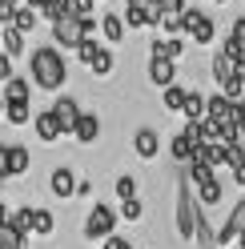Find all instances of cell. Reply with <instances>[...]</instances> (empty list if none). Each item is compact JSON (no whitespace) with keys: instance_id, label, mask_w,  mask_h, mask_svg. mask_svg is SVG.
<instances>
[{"instance_id":"cell-4","label":"cell","mask_w":245,"mask_h":249,"mask_svg":"<svg viewBox=\"0 0 245 249\" xmlns=\"http://www.w3.org/2000/svg\"><path fill=\"white\" fill-rule=\"evenodd\" d=\"M117 209H109V205H97L88 209V217H85V237L88 241H105V237H113V229H117Z\"/></svg>"},{"instance_id":"cell-12","label":"cell","mask_w":245,"mask_h":249,"mask_svg":"<svg viewBox=\"0 0 245 249\" xmlns=\"http://www.w3.org/2000/svg\"><path fill=\"white\" fill-rule=\"evenodd\" d=\"M76 185H81V177L72 173L69 165H60V169H52V181H49V189H52V197H76Z\"/></svg>"},{"instance_id":"cell-7","label":"cell","mask_w":245,"mask_h":249,"mask_svg":"<svg viewBox=\"0 0 245 249\" xmlns=\"http://www.w3.org/2000/svg\"><path fill=\"white\" fill-rule=\"evenodd\" d=\"M213 81H217V89H225L229 81H237V76H245V69H241V60L237 56H229L225 49H217V53H213Z\"/></svg>"},{"instance_id":"cell-2","label":"cell","mask_w":245,"mask_h":249,"mask_svg":"<svg viewBox=\"0 0 245 249\" xmlns=\"http://www.w3.org/2000/svg\"><path fill=\"white\" fill-rule=\"evenodd\" d=\"M173 197H177V209H173L177 237H181V241H193V229H197V213H201V201H197V193H193L189 173H181V177H177Z\"/></svg>"},{"instance_id":"cell-19","label":"cell","mask_w":245,"mask_h":249,"mask_svg":"<svg viewBox=\"0 0 245 249\" xmlns=\"http://www.w3.org/2000/svg\"><path fill=\"white\" fill-rule=\"evenodd\" d=\"M0 53H8L12 60H17L20 53H24V33H20V28H0Z\"/></svg>"},{"instance_id":"cell-22","label":"cell","mask_w":245,"mask_h":249,"mask_svg":"<svg viewBox=\"0 0 245 249\" xmlns=\"http://www.w3.org/2000/svg\"><path fill=\"white\" fill-rule=\"evenodd\" d=\"M169 153H173V161H181V165H189V161L197 157V145L189 141V137H185V133H177V137H173V141H169Z\"/></svg>"},{"instance_id":"cell-31","label":"cell","mask_w":245,"mask_h":249,"mask_svg":"<svg viewBox=\"0 0 245 249\" xmlns=\"http://www.w3.org/2000/svg\"><path fill=\"white\" fill-rule=\"evenodd\" d=\"M0 249H24V237L12 225H0Z\"/></svg>"},{"instance_id":"cell-25","label":"cell","mask_w":245,"mask_h":249,"mask_svg":"<svg viewBox=\"0 0 245 249\" xmlns=\"http://www.w3.org/2000/svg\"><path fill=\"white\" fill-rule=\"evenodd\" d=\"M185 101H189L185 85H169L165 89V108H169V113H185Z\"/></svg>"},{"instance_id":"cell-24","label":"cell","mask_w":245,"mask_h":249,"mask_svg":"<svg viewBox=\"0 0 245 249\" xmlns=\"http://www.w3.org/2000/svg\"><path fill=\"white\" fill-rule=\"evenodd\" d=\"M36 24H40V12H36V8H28V4H20V8H17V17H12V28H20V33L28 36Z\"/></svg>"},{"instance_id":"cell-8","label":"cell","mask_w":245,"mask_h":249,"mask_svg":"<svg viewBox=\"0 0 245 249\" xmlns=\"http://www.w3.org/2000/svg\"><path fill=\"white\" fill-rule=\"evenodd\" d=\"M149 81L157 85L161 92L177 85V60H165V56H149Z\"/></svg>"},{"instance_id":"cell-36","label":"cell","mask_w":245,"mask_h":249,"mask_svg":"<svg viewBox=\"0 0 245 249\" xmlns=\"http://www.w3.org/2000/svg\"><path fill=\"white\" fill-rule=\"evenodd\" d=\"M12 76H17V72H12V56H8V53H0V85H8Z\"/></svg>"},{"instance_id":"cell-27","label":"cell","mask_w":245,"mask_h":249,"mask_svg":"<svg viewBox=\"0 0 245 249\" xmlns=\"http://www.w3.org/2000/svg\"><path fill=\"white\" fill-rule=\"evenodd\" d=\"M113 65H117L113 49H101V53H97V60H93L88 69H93V76H109V72H113Z\"/></svg>"},{"instance_id":"cell-37","label":"cell","mask_w":245,"mask_h":249,"mask_svg":"<svg viewBox=\"0 0 245 249\" xmlns=\"http://www.w3.org/2000/svg\"><path fill=\"white\" fill-rule=\"evenodd\" d=\"M101 249H137V245H133L129 237H117V233H113V237H105V241H101Z\"/></svg>"},{"instance_id":"cell-11","label":"cell","mask_w":245,"mask_h":249,"mask_svg":"<svg viewBox=\"0 0 245 249\" xmlns=\"http://www.w3.org/2000/svg\"><path fill=\"white\" fill-rule=\"evenodd\" d=\"M52 113H56V121H60V129H65V137H72L76 121H81V105H76L72 97H56V101H52Z\"/></svg>"},{"instance_id":"cell-14","label":"cell","mask_w":245,"mask_h":249,"mask_svg":"<svg viewBox=\"0 0 245 249\" xmlns=\"http://www.w3.org/2000/svg\"><path fill=\"white\" fill-rule=\"evenodd\" d=\"M97 137H101V117L97 113H81V121H76V129H72V141L76 145H97Z\"/></svg>"},{"instance_id":"cell-9","label":"cell","mask_w":245,"mask_h":249,"mask_svg":"<svg viewBox=\"0 0 245 249\" xmlns=\"http://www.w3.org/2000/svg\"><path fill=\"white\" fill-rule=\"evenodd\" d=\"M33 129H36V137H40V145H56L60 137H65V129H60V121H56V113H52V108H44V113H36Z\"/></svg>"},{"instance_id":"cell-10","label":"cell","mask_w":245,"mask_h":249,"mask_svg":"<svg viewBox=\"0 0 245 249\" xmlns=\"http://www.w3.org/2000/svg\"><path fill=\"white\" fill-rule=\"evenodd\" d=\"M133 153H137L141 161H153V157H157V153H161L157 129H149V124H145V129H137V133H133Z\"/></svg>"},{"instance_id":"cell-20","label":"cell","mask_w":245,"mask_h":249,"mask_svg":"<svg viewBox=\"0 0 245 249\" xmlns=\"http://www.w3.org/2000/svg\"><path fill=\"white\" fill-rule=\"evenodd\" d=\"M28 165H33L28 149H24V145H8V177H24Z\"/></svg>"},{"instance_id":"cell-16","label":"cell","mask_w":245,"mask_h":249,"mask_svg":"<svg viewBox=\"0 0 245 249\" xmlns=\"http://www.w3.org/2000/svg\"><path fill=\"white\" fill-rule=\"evenodd\" d=\"M181 53H185V40L181 36H161L149 44V56H165V60H181Z\"/></svg>"},{"instance_id":"cell-33","label":"cell","mask_w":245,"mask_h":249,"mask_svg":"<svg viewBox=\"0 0 245 249\" xmlns=\"http://www.w3.org/2000/svg\"><path fill=\"white\" fill-rule=\"evenodd\" d=\"M157 8H161V20H165V17H181L189 4L185 0H157Z\"/></svg>"},{"instance_id":"cell-34","label":"cell","mask_w":245,"mask_h":249,"mask_svg":"<svg viewBox=\"0 0 245 249\" xmlns=\"http://www.w3.org/2000/svg\"><path fill=\"white\" fill-rule=\"evenodd\" d=\"M93 4H97V0H72V17H81V20H93Z\"/></svg>"},{"instance_id":"cell-38","label":"cell","mask_w":245,"mask_h":249,"mask_svg":"<svg viewBox=\"0 0 245 249\" xmlns=\"http://www.w3.org/2000/svg\"><path fill=\"white\" fill-rule=\"evenodd\" d=\"M0 181H8V145H0Z\"/></svg>"},{"instance_id":"cell-32","label":"cell","mask_w":245,"mask_h":249,"mask_svg":"<svg viewBox=\"0 0 245 249\" xmlns=\"http://www.w3.org/2000/svg\"><path fill=\"white\" fill-rule=\"evenodd\" d=\"M52 229H56V221H52V213H49V209H36V229H33V233H36V237H49Z\"/></svg>"},{"instance_id":"cell-1","label":"cell","mask_w":245,"mask_h":249,"mask_svg":"<svg viewBox=\"0 0 245 249\" xmlns=\"http://www.w3.org/2000/svg\"><path fill=\"white\" fill-rule=\"evenodd\" d=\"M28 72H33V85L44 92H60V85L69 81V60L56 44H40L28 56Z\"/></svg>"},{"instance_id":"cell-26","label":"cell","mask_w":245,"mask_h":249,"mask_svg":"<svg viewBox=\"0 0 245 249\" xmlns=\"http://www.w3.org/2000/svg\"><path fill=\"white\" fill-rule=\"evenodd\" d=\"M4 117H8V124H28L33 105H28V101H8V105H4Z\"/></svg>"},{"instance_id":"cell-13","label":"cell","mask_w":245,"mask_h":249,"mask_svg":"<svg viewBox=\"0 0 245 249\" xmlns=\"http://www.w3.org/2000/svg\"><path fill=\"white\" fill-rule=\"evenodd\" d=\"M193 189H197V201H201V209L221 205V197H225V185H221V177H217V173H213V177H205V181H197Z\"/></svg>"},{"instance_id":"cell-3","label":"cell","mask_w":245,"mask_h":249,"mask_svg":"<svg viewBox=\"0 0 245 249\" xmlns=\"http://www.w3.org/2000/svg\"><path fill=\"white\" fill-rule=\"evenodd\" d=\"M49 28H52V44H56L60 53H65V49L76 53V49H81V40L93 36L101 24H97V17H93V20H81V17H72V12H69V17H60V20L49 24Z\"/></svg>"},{"instance_id":"cell-18","label":"cell","mask_w":245,"mask_h":249,"mask_svg":"<svg viewBox=\"0 0 245 249\" xmlns=\"http://www.w3.org/2000/svg\"><path fill=\"white\" fill-rule=\"evenodd\" d=\"M8 225H12V229H17L20 237L28 241V233L36 229V209H33V205H20V209H12V221H8Z\"/></svg>"},{"instance_id":"cell-23","label":"cell","mask_w":245,"mask_h":249,"mask_svg":"<svg viewBox=\"0 0 245 249\" xmlns=\"http://www.w3.org/2000/svg\"><path fill=\"white\" fill-rule=\"evenodd\" d=\"M0 97H4V105H8V101H28V97H33V85H28V76H12Z\"/></svg>"},{"instance_id":"cell-6","label":"cell","mask_w":245,"mask_h":249,"mask_svg":"<svg viewBox=\"0 0 245 249\" xmlns=\"http://www.w3.org/2000/svg\"><path fill=\"white\" fill-rule=\"evenodd\" d=\"M245 233V197L237 201L233 209H229V217H225V225L217 229V245L221 249H229V245H237V237Z\"/></svg>"},{"instance_id":"cell-43","label":"cell","mask_w":245,"mask_h":249,"mask_svg":"<svg viewBox=\"0 0 245 249\" xmlns=\"http://www.w3.org/2000/svg\"><path fill=\"white\" fill-rule=\"evenodd\" d=\"M0 113H4V97H0Z\"/></svg>"},{"instance_id":"cell-35","label":"cell","mask_w":245,"mask_h":249,"mask_svg":"<svg viewBox=\"0 0 245 249\" xmlns=\"http://www.w3.org/2000/svg\"><path fill=\"white\" fill-rule=\"evenodd\" d=\"M153 8H157V0H125V12H145L149 17Z\"/></svg>"},{"instance_id":"cell-15","label":"cell","mask_w":245,"mask_h":249,"mask_svg":"<svg viewBox=\"0 0 245 249\" xmlns=\"http://www.w3.org/2000/svg\"><path fill=\"white\" fill-rule=\"evenodd\" d=\"M193 245H197V249H221V245H217V229L209 225V217H205V209L197 213V229H193Z\"/></svg>"},{"instance_id":"cell-30","label":"cell","mask_w":245,"mask_h":249,"mask_svg":"<svg viewBox=\"0 0 245 249\" xmlns=\"http://www.w3.org/2000/svg\"><path fill=\"white\" fill-rule=\"evenodd\" d=\"M125 221H141L145 217V205H141V197H133V201H121V209H117Z\"/></svg>"},{"instance_id":"cell-28","label":"cell","mask_w":245,"mask_h":249,"mask_svg":"<svg viewBox=\"0 0 245 249\" xmlns=\"http://www.w3.org/2000/svg\"><path fill=\"white\" fill-rule=\"evenodd\" d=\"M97 53H101V40H97V36H85L81 49H76V60H81V65H93Z\"/></svg>"},{"instance_id":"cell-5","label":"cell","mask_w":245,"mask_h":249,"mask_svg":"<svg viewBox=\"0 0 245 249\" xmlns=\"http://www.w3.org/2000/svg\"><path fill=\"white\" fill-rule=\"evenodd\" d=\"M181 20H185V36L197 44V49L213 44V36H217V28H213V17H205L201 8H185V12H181Z\"/></svg>"},{"instance_id":"cell-17","label":"cell","mask_w":245,"mask_h":249,"mask_svg":"<svg viewBox=\"0 0 245 249\" xmlns=\"http://www.w3.org/2000/svg\"><path fill=\"white\" fill-rule=\"evenodd\" d=\"M125 17H117V12H105V17H101V36L105 40H109V44H121V40H125Z\"/></svg>"},{"instance_id":"cell-41","label":"cell","mask_w":245,"mask_h":249,"mask_svg":"<svg viewBox=\"0 0 245 249\" xmlns=\"http://www.w3.org/2000/svg\"><path fill=\"white\" fill-rule=\"evenodd\" d=\"M24 4H28V8H36V12H40L44 4H49V0H24Z\"/></svg>"},{"instance_id":"cell-44","label":"cell","mask_w":245,"mask_h":249,"mask_svg":"<svg viewBox=\"0 0 245 249\" xmlns=\"http://www.w3.org/2000/svg\"><path fill=\"white\" fill-rule=\"evenodd\" d=\"M0 201H4V197H0Z\"/></svg>"},{"instance_id":"cell-39","label":"cell","mask_w":245,"mask_h":249,"mask_svg":"<svg viewBox=\"0 0 245 249\" xmlns=\"http://www.w3.org/2000/svg\"><path fill=\"white\" fill-rule=\"evenodd\" d=\"M229 173H233V185H241V189H245V165H237V169H229Z\"/></svg>"},{"instance_id":"cell-42","label":"cell","mask_w":245,"mask_h":249,"mask_svg":"<svg viewBox=\"0 0 245 249\" xmlns=\"http://www.w3.org/2000/svg\"><path fill=\"white\" fill-rule=\"evenodd\" d=\"M237 249H245V233H241V237H237Z\"/></svg>"},{"instance_id":"cell-29","label":"cell","mask_w":245,"mask_h":249,"mask_svg":"<svg viewBox=\"0 0 245 249\" xmlns=\"http://www.w3.org/2000/svg\"><path fill=\"white\" fill-rule=\"evenodd\" d=\"M117 197H121V201H133V197H137V177H133V173H121V177H117Z\"/></svg>"},{"instance_id":"cell-21","label":"cell","mask_w":245,"mask_h":249,"mask_svg":"<svg viewBox=\"0 0 245 249\" xmlns=\"http://www.w3.org/2000/svg\"><path fill=\"white\" fill-rule=\"evenodd\" d=\"M181 117H185V121H205L209 117V97L189 89V101H185V113H181Z\"/></svg>"},{"instance_id":"cell-40","label":"cell","mask_w":245,"mask_h":249,"mask_svg":"<svg viewBox=\"0 0 245 249\" xmlns=\"http://www.w3.org/2000/svg\"><path fill=\"white\" fill-rule=\"evenodd\" d=\"M8 221H12V209L4 205V201H0V225H8Z\"/></svg>"}]
</instances>
